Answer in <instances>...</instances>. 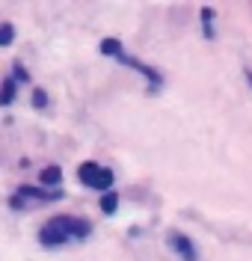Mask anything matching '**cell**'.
<instances>
[{
  "mask_svg": "<svg viewBox=\"0 0 252 261\" xmlns=\"http://www.w3.org/2000/svg\"><path fill=\"white\" fill-rule=\"evenodd\" d=\"M89 234V223L74 220V217H53L48 226L39 231V241L45 246H63L74 238H86Z\"/></svg>",
  "mask_w": 252,
  "mask_h": 261,
  "instance_id": "obj_1",
  "label": "cell"
},
{
  "mask_svg": "<svg viewBox=\"0 0 252 261\" xmlns=\"http://www.w3.org/2000/svg\"><path fill=\"white\" fill-rule=\"evenodd\" d=\"M166 241H169V246L181 255L184 261H196V246H193V241L190 238H184L181 231H169L166 234Z\"/></svg>",
  "mask_w": 252,
  "mask_h": 261,
  "instance_id": "obj_2",
  "label": "cell"
},
{
  "mask_svg": "<svg viewBox=\"0 0 252 261\" xmlns=\"http://www.w3.org/2000/svg\"><path fill=\"white\" fill-rule=\"evenodd\" d=\"M101 166L98 163H80V169H77V175H80V181H83L86 187H95V178H98Z\"/></svg>",
  "mask_w": 252,
  "mask_h": 261,
  "instance_id": "obj_3",
  "label": "cell"
},
{
  "mask_svg": "<svg viewBox=\"0 0 252 261\" xmlns=\"http://www.w3.org/2000/svg\"><path fill=\"white\" fill-rule=\"evenodd\" d=\"M39 178H42V184H45V187H57V184L63 181V172H60V166H45Z\"/></svg>",
  "mask_w": 252,
  "mask_h": 261,
  "instance_id": "obj_4",
  "label": "cell"
},
{
  "mask_svg": "<svg viewBox=\"0 0 252 261\" xmlns=\"http://www.w3.org/2000/svg\"><path fill=\"white\" fill-rule=\"evenodd\" d=\"M101 54H104V57H119V54H122L119 39H104V42H101Z\"/></svg>",
  "mask_w": 252,
  "mask_h": 261,
  "instance_id": "obj_5",
  "label": "cell"
},
{
  "mask_svg": "<svg viewBox=\"0 0 252 261\" xmlns=\"http://www.w3.org/2000/svg\"><path fill=\"white\" fill-rule=\"evenodd\" d=\"M110 184H113V172H110V169H104V166H101L98 178H95V190H107V187H110Z\"/></svg>",
  "mask_w": 252,
  "mask_h": 261,
  "instance_id": "obj_6",
  "label": "cell"
},
{
  "mask_svg": "<svg viewBox=\"0 0 252 261\" xmlns=\"http://www.w3.org/2000/svg\"><path fill=\"white\" fill-rule=\"evenodd\" d=\"M119 208V199L113 193H104V199H101V211L104 214H113Z\"/></svg>",
  "mask_w": 252,
  "mask_h": 261,
  "instance_id": "obj_7",
  "label": "cell"
},
{
  "mask_svg": "<svg viewBox=\"0 0 252 261\" xmlns=\"http://www.w3.org/2000/svg\"><path fill=\"white\" fill-rule=\"evenodd\" d=\"M12 98H15V81H6L3 83V95H0V101H3V104H12Z\"/></svg>",
  "mask_w": 252,
  "mask_h": 261,
  "instance_id": "obj_8",
  "label": "cell"
},
{
  "mask_svg": "<svg viewBox=\"0 0 252 261\" xmlns=\"http://www.w3.org/2000/svg\"><path fill=\"white\" fill-rule=\"evenodd\" d=\"M33 104L39 107V110H45V107H48V95H45L42 89H36V92H33Z\"/></svg>",
  "mask_w": 252,
  "mask_h": 261,
  "instance_id": "obj_9",
  "label": "cell"
},
{
  "mask_svg": "<svg viewBox=\"0 0 252 261\" xmlns=\"http://www.w3.org/2000/svg\"><path fill=\"white\" fill-rule=\"evenodd\" d=\"M12 42V24H3L0 27V45H9Z\"/></svg>",
  "mask_w": 252,
  "mask_h": 261,
  "instance_id": "obj_10",
  "label": "cell"
},
{
  "mask_svg": "<svg viewBox=\"0 0 252 261\" xmlns=\"http://www.w3.org/2000/svg\"><path fill=\"white\" fill-rule=\"evenodd\" d=\"M246 77H249V83H252V71H246Z\"/></svg>",
  "mask_w": 252,
  "mask_h": 261,
  "instance_id": "obj_11",
  "label": "cell"
}]
</instances>
